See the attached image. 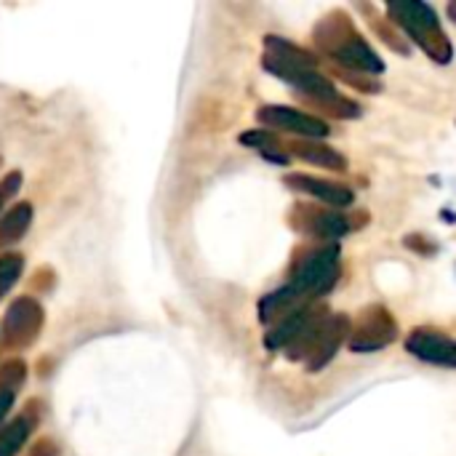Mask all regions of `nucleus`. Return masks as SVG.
<instances>
[{
  "label": "nucleus",
  "instance_id": "obj_3",
  "mask_svg": "<svg viewBox=\"0 0 456 456\" xmlns=\"http://www.w3.org/2000/svg\"><path fill=\"white\" fill-rule=\"evenodd\" d=\"M387 13L430 59H436L438 64L452 61V40L441 29L436 8L419 0H393L387 3Z\"/></svg>",
  "mask_w": 456,
  "mask_h": 456
},
{
  "label": "nucleus",
  "instance_id": "obj_9",
  "mask_svg": "<svg viewBox=\"0 0 456 456\" xmlns=\"http://www.w3.org/2000/svg\"><path fill=\"white\" fill-rule=\"evenodd\" d=\"M294 211L297 214L291 216V224L302 235L334 240V238L347 235V230H350V222L342 214H337V211H329V208L323 211V208H310V206H297Z\"/></svg>",
  "mask_w": 456,
  "mask_h": 456
},
{
  "label": "nucleus",
  "instance_id": "obj_4",
  "mask_svg": "<svg viewBox=\"0 0 456 456\" xmlns=\"http://www.w3.org/2000/svg\"><path fill=\"white\" fill-rule=\"evenodd\" d=\"M395 339H398V323L382 305L366 307L355 318L353 331L347 334L353 353H377V350H385L387 345H393Z\"/></svg>",
  "mask_w": 456,
  "mask_h": 456
},
{
  "label": "nucleus",
  "instance_id": "obj_22",
  "mask_svg": "<svg viewBox=\"0 0 456 456\" xmlns=\"http://www.w3.org/2000/svg\"><path fill=\"white\" fill-rule=\"evenodd\" d=\"M0 206H3V200H0Z\"/></svg>",
  "mask_w": 456,
  "mask_h": 456
},
{
  "label": "nucleus",
  "instance_id": "obj_12",
  "mask_svg": "<svg viewBox=\"0 0 456 456\" xmlns=\"http://www.w3.org/2000/svg\"><path fill=\"white\" fill-rule=\"evenodd\" d=\"M315 310H318V305H310V307H305V310H299V313H294V315H289V318L273 323L270 334L265 337V345H267L270 350H283V347L305 329V323L313 318Z\"/></svg>",
  "mask_w": 456,
  "mask_h": 456
},
{
  "label": "nucleus",
  "instance_id": "obj_19",
  "mask_svg": "<svg viewBox=\"0 0 456 456\" xmlns=\"http://www.w3.org/2000/svg\"><path fill=\"white\" fill-rule=\"evenodd\" d=\"M19 187H21V174H19V171H11V174L3 179V184H0V200L13 198V195L19 192Z\"/></svg>",
  "mask_w": 456,
  "mask_h": 456
},
{
  "label": "nucleus",
  "instance_id": "obj_13",
  "mask_svg": "<svg viewBox=\"0 0 456 456\" xmlns=\"http://www.w3.org/2000/svg\"><path fill=\"white\" fill-rule=\"evenodd\" d=\"M265 45H267V56L283 61V64H291V67H307V69H315L318 67V56L294 45L291 40H283V37H275V35H267L265 37Z\"/></svg>",
  "mask_w": 456,
  "mask_h": 456
},
{
  "label": "nucleus",
  "instance_id": "obj_11",
  "mask_svg": "<svg viewBox=\"0 0 456 456\" xmlns=\"http://www.w3.org/2000/svg\"><path fill=\"white\" fill-rule=\"evenodd\" d=\"M289 150L297 158H302V160H307L313 166L329 168V171H345L347 168V160H345V155L339 150H334L329 144H321L315 139H297V142L289 144Z\"/></svg>",
  "mask_w": 456,
  "mask_h": 456
},
{
  "label": "nucleus",
  "instance_id": "obj_15",
  "mask_svg": "<svg viewBox=\"0 0 456 456\" xmlns=\"http://www.w3.org/2000/svg\"><path fill=\"white\" fill-rule=\"evenodd\" d=\"M32 433V417L21 414L0 430V456H16Z\"/></svg>",
  "mask_w": 456,
  "mask_h": 456
},
{
  "label": "nucleus",
  "instance_id": "obj_7",
  "mask_svg": "<svg viewBox=\"0 0 456 456\" xmlns=\"http://www.w3.org/2000/svg\"><path fill=\"white\" fill-rule=\"evenodd\" d=\"M350 318L347 315H329L321 329L315 331L307 353H305V363L310 371H321L334 355L337 350L342 347V342H347V334H350Z\"/></svg>",
  "mask_w": 456,
  "mask_h": 456
},
{
  "label": "nucleus",
  "instance_id": "obj_10",
  "mask_svg": "<svg viewBox=\"0 0 456 456\" xmlns=\"http://www.w3.org/2000/svg\"><path fill=\"white\" fill-rule=\"evenodd\" d=\"M286 184L297 192H305L310 198H318L323 200L326 206H334V208H345V206H353L355 195L350 187L345 184H337V182H326V179H315V176H305V174H291L286 176Z\"/></svg>",
  "mask_w": 456,
  "mask_h": 456
},
{
  "label": "nucleus",
  "instance_id": "obj_5",
  "mask_svg": "<svg viewBox=\"0 0 456 456\" xmlns=\"http://www.w3.org/2000/svg\"><path fill=\"white\" fill-rule=\"evenodd\" d=\"M43 307L32 299V297H19L11 302V307L5 310L3 318V329H0V339L3 347L8 350H21L27 345H32L43 329Z\"/></svg>",
  "mask_w": 456,
  "mask_h": 456
},
{
  "label": "nucleus",
  "instance_id": "obj_14",
  "mask_svg": "<svg viewBox=\"0 0 456 456\" xmlns=\"http://www.w3.org/2000/svg\"><path fill=\"white\" fill-rule=\"evenodd\" d=\"M32 224V206L19 203L0 219V243H16L24 238L27 227Z\"/></svg>",
  "mask_w": 456,
  "mask_h": 456
},
{
  "label": "nucleus",
  "instance_id": "obj_8",
  "mask_svg": "<svg viewBox=\"0 0 456 456\" xmlns=\"http://www.w3.org/2000/svg\"><path fill=\"white\" fill-rule=\"evenodd\" d=\"M406 350L425 361V363H433V366H446V369H454L456 366V353L454 342L449 334L438 331V329H417L409 334L406 339Z\"/></svg>",
  "mask_w": 456,
  "mask_h": 456
},
{
  "label": "nucleus",
  "instance_id": "obj_1",
  "mask_svg": "<svg viewBox=\"0 0 456 456\" xmlns=\"http://www.w3.org/2000/svg\"><path fill=\"white\" fill-rule=\"evenodd\" d=\"M337 278H339V248L337 246H326V248H318V251L302 256L294 265L289 283L283 289L262 297V302H259L262 323H278V321L310 307L315 299H321L323 294H329L334 289Z\"/></svg>",
  "mask_w": 456,
  "mask_h": 456
},
{
  "label": "nucleus",
  "instance_id": "obj_16",
  "mask_svg": "<svg viewBox=\"0 0 456 456\" xmlns=\"http://www.w3.org/2000/svg\"><path fill=\"white\" fill-rule=\"evenodd\" d=\"M24 270V259L19 254H5L0 256V299L19 283Z\"/></svg>",
  "mask_w": 456,
  "mask_h": 456
},
{
  "label": "nucleus",
  "instance_id": "obj_6",
  "mask_svg": "<svg viewBox=\"0 0 456 456\" xmlns=\"http://www.w3.org/2000/svg\"><path fill=\"white\" fill-rule=\"evenodd\" d=\"M256 120L267 128V131H286V134H297L299 139H323L329 136V123L315 118V115H305L299 110L283 107V104H262L256 110Z\"/></svg>",
  "mask_w": 456,
  "mask_h": 456
},
{
  "label": "nucleus",
  "instance_id": "obj_17",
  "mask_svg": "<svg viewBox=\"0 0 456 456\" xmlns=\"http://www.w3.org/2000/svg\"><path fill=\"white\" fill-rule=\"evenodd\" d=\"M24 377H27V369H24L21 361L3 363V369H0V390H8V393L16 395V390L24 385Z\"/></svg>",
  "mask_w": 456,
  "mask_h": 456
},
{
  "label": "nucleus",
  "instance_id": "obj_21",
  "mask_svg": "<svg viewBox=\"0 0 456 456\" xmlns=\"http://www.w3.org/2000/svg\"><path fill=\"white\" fill-rule=\"evenodd\" d=\"M11 406H13V393L0 390V425H3V419H5V414H8Z\"/></svg>",
  "mask_w": 456,
  "mask_h": 456
},
{
  "label": "nucleus",
  "instance_id": "obj_20",
  "mask_svg": "<svg viewBox=\"0 0 456 456\" xmlns=\"http://www.w3.org/2000/svg\"><path fill=\"white\" fill-rule=\"evenodd\" d=\"M29 456H59V449H56L53 441H40V444L32 449V454Z\"/></svg>",
  "mask_w": 456,
  "mask_h": 456
},
{
  "label": "nucleus",
  "instance_id": "obj_2",
  "mask_svg": "<svg viewBox=\"0 0 456 456\" xmlns=\"http://www.w3.org/2000/svg\"><path fill=\"white\" fill-rule=\"evenodd\" d=\"M315 43L350 72H382L385 64L379 53L358 35L342 11H334L315 27Z\"/></svg>",
  "mask_w": 456,
  "mask_h": 456
},
{
  "label": "nucleus",
  "instance_id": "obj_18",
  "mask_svg": "<svg viewBox=\"0 0 456 456\" xmlns=\"http://www.w3.org/2000/svg\"><path fill=\"white\" fill-rule=\"evenodd\" d=\"M240 142H243V144H251V147H256L259 152H267V150H281V142H278V136H275L273 131H267V128H259V131L243 134V136H240Z\"/></svg>",
  "mask_w": 456,
  "mask_h": 456
}]
</instances>
